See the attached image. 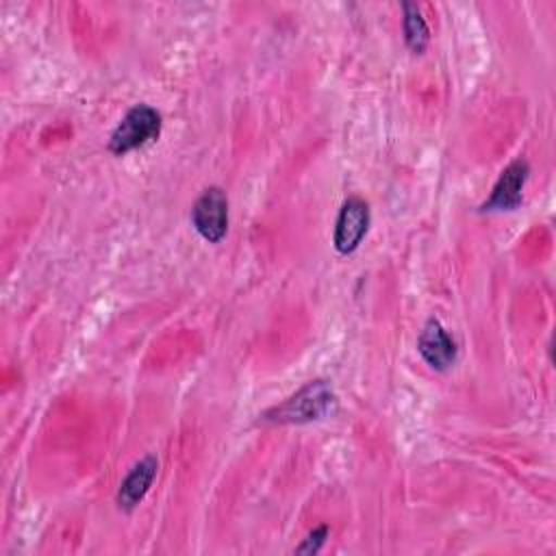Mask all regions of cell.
I'll return each instance as SVG.
<instances>
[{
  "mask_svg": "<svg viewBox=\"0 0 556 556\" xmlns=\"http://www.w3.org/2000/svg\"><path fill=\"white\" fill-rule=\"evenodd\" d=\"M337 404L334 391L326 380H311L282 404L269 408L263 419L274 424H306L324 419Z\"/></svg>",
  "mask_w": 556,
  "mask_h": 556,
  "instance_id": "cell-1",
  "label": "cell"
},
{
  "mask_svg": "<svg viewBox=\"0 0 556 556\" xmlns=\"http://www.w3.org/2000/svg\"><path fill=\"white\" fill-rule=\"evenodd\" d=\"M161 132V115L148 104H135L115 126L109 139V150L113 154H126L135 148L146 146Z\"/></svg>",
  "mask_w": 556,
  "mask_h": 556,
  "instance_id": "cell-2",
  "label": "cell"
},
{
  "mask_svg": "<svg viewBox=\"0 0 556 556\" xmlns=\"http://www.w3.org/2000/svg\"><path fill=\"white\" fill-rule=\"evenodd\" d=\"M191 224L202 239L217 243L228 230V198L224 189L208 187L191 208Z\"/></svg>",
  "mask_w": 556,
  "mask_h": 556,
  "instance_id": "cell-3",
  "label": "cell"
},
{
  "mask_svg": "<svg viewBox=\"0 0 556 556\" xmlns=\"http://www.w3.org/2000/svg\"><path fill=\"white\" fill-rule=\"evenodd\" d=\"M369 228V206L363 198H348L341 204V211L337 215V224H334V250L339 254H352L363 237L367 235Z\"/></svg>",
  "mask_w": 556,
  "mask_h": 556,
  "instance_id": "cell-4",
  "label": "cell"
},
{
  "mask_svg": "<svg viewBox=\"0 0 556 556\" xmlns=\"http://www.w3.org/2000/svg\"><path fill=\"white\" fill-rule=\"evenodd\" d=\"M530 165L526 159H515L493 185L489 200L482 204V211H513L521 204L523 185L528 180Z\"/></svg>",
  "mask_w": 556,
  "mask_h": 556,
  "instance_id": "cell-5",
  "label": "cell"
},
{
  "mask_svg": "<svg viewBox=\"0 0 556 556\" xmlns=\"http://www.w3.org/2000/svg\"><path fill=\"white\" fill-rule=\"evenodd\" d=\"M417 350L421 358L437 371L450 369L456 361V343L437 319H428L421 328Z\"/></svg>",
  "mask_w": 556,
  "mask_h": 556,
  "instance_id": "cell-6",
  "label": "cell"
},
{
  "mask_svg": "<svg viewBox=\"0 0 556 556\" xmlns=\"http://www.w3.org/2000/svg\"><path fill=\"white\" fill-rule=\"evenodd\" d=\"M156 469H159V460L154 456H146L128 471V476L122 480L117 489V506L124 513L135 510L137 504L146 497V493L150 491L156 478Z\"/></svg>",
  "mask_w": 556,
  "mask_h": 556,
  "instance_id": "cell-7",
  "label": "cell"
},
{
  "mask_svg": "<svg viewBox=\"0 0 556 556\" xmlns=\"http://www.w3.org/2000/svg\"><path fill=\"white\" fill-rule=\"evenodd\" d=\"M404 11V20H402V28H404V41L406 46L415 52L421 54L430 41V30L426 20L421 17V11L417 9V4L413 2H404L402 4Z\"/></svg>",
  "mask_w": 556,
  "mask_h": 556,
  "instance_id": "cell-8",
  "label": "cell"
},
{
  "mask_svg": "<svg viewBox=\"0 0 556 556\" xmlns=\"http://www.w3.org/2000/svg\"><path fill=\"white\" fill-rule=\"evenodd\" d=\"M326 539H328V526H319L306 534V539L295 547V552L298 554H317L321 549V545L326 543Z\"/></svg>",
  "mask_w": 556,
  "mask_h": 556,
  "instance_id": "cell-9",
  "label": "cell"
}]
</instances>
